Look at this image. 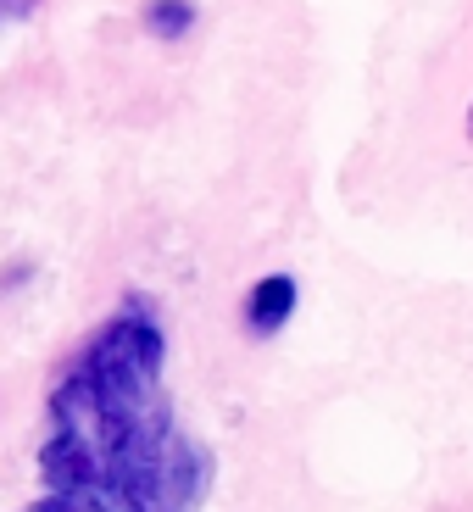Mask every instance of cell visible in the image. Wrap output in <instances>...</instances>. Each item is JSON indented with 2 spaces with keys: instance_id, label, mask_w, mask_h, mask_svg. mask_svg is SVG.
<instances>
[{
  "instance_id": "1",
  "label": "cell",
  "mask_w": 473,
  "mask_h": 512,
  "mask_svg": "<svg viewBox=\"0 0 473 512\" xmlns=\"http://www.w3.org/2000/svg\"><path fill=\"white\" fill-rule=\"evenodd\" d=\"M39 490L17 512H201L218 451L167 390V323L145 290L123 295L45 390Z\"/></svg>"
},
{
  "instance_id": "2",
  "label": "cell",
  "mask_w": 473,
  "mask_h": 512,
  "mask_svg": "<svg viewBox=\"0 0 473 512\" xmlns=\"http://www.w3.org/2000/svg\"><path fill=\"white\" fill-rule=\"evenodd\" d=\"M295 301H301L295 273H268V279H256L251 290H245V307H240L245 334H251V340H273V334L295 318Z\"/></svg>"
},
{
  "instance_id": "3",
  "label": "cell",
  "mask_w": 473,
  "mask_h": 512,
  "mask_svg": "<svg viewBox=\"0 0 473 512\" xmlns=\"http://www.w3.org/2000/svg\"><path fill=\"white\" fill-rule=\"evenodd\" d=\"M145 34L151 39H184L195 28V0H145V12H140Z\"/></svg>"
},
{
  "instance_id": "4",
  "label": "cell",
  "mask_w": 473,
  "mask_h": 512,
  "mask_svg": "<svg viewBox=\"0 0 473 512\" xmlns=\"http://www.w3.org/2000/svg\"><path fill=\"white\" fill-rule=\"evenodd\" d=\"M39 12V0H0V17L6 23H23V17H34Z\"/></svg>"
},
{
  "instance_id": "5",
  "label": "cell",
  "mask_w": 473,
  "mask_h": 512,
  "mask_svg": "<svg viewBox=\"0 0 473 512\" xmlns=\"http://www.w3.org/2000/svg\"><path fill=\"white\" fill-rule=\"evenodd\" d=\"M462 128H468V140H473V101H468V123H462Z\"/></svg>"
}]
</instances>
